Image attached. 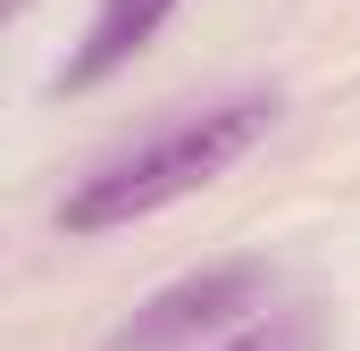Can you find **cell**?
Masks as SVG:
<instances>
[{
  "label": "cell",
  "instance_id": "obj_1",
  "mask_svg": "<svg viewBox=\"0 0 360 351\" xmlns=\"http://www.w3.org/2000/svg\"><path fill=\"white\" fill-rule=\"evenodd\" d=\"M269 126H276V92H226L210 109H184L168 126H151L143 143L109 151L92 176H76L59 192V226L68 234H117L134 218H160V209H176L184 192L218 184L243 151H260Z\"/></svg>",
  "mask_w": 360,
  "mask_h": 351
},
{
  "label": "cell",
  "instance_id": "obj_2",
  "mask_svg": "<svg viewBox=\"0 0 360 351\" xmlns=\"http://www.w3.org/2000/svg\"><path fill=\"white\" fill-rule=\"evenodd\" d=\"M260 293H269V267L218 260L201 276H184V284H168L151 310H134V326L117 335V351H176L193 335H210V326H235L243 310H260Z\"/></svg>",
  "mask_w": 360,
  "mask_h": 351
},
{
  "label": "cell",
  "instance_id": "obj_3",
  "mask_svg": "<svg viewBox=\"0 0 360 351\" xmlns=\"http://www.w3.org/2000/svg\"><path fill=\"white\" fill-rule=\"evenodd\" d=\"M168 17H176V0H101V8H92V25H84V42L59 59V76H51V84H59V92L109 84V76H117V67L151 42Z\"/></svg>",
  "mask_w": 360,
  "mask_h": 351
},
{
  "label": "cell",
  "instance_id": "obj_4",
  "mask_svg": "<svg viewBox=\"0 0 360 351\" xmlns=\"http://www.w3.org/2000/svg\"><path fill=\"white\" fill-rule=\"evenodd\" d=\"M218 351H285V343H276L269 326H252V335H235V343H218Z\"/></svg>",
  "mask_w": 360,
  "mask_h": 351
}]
</instances>
